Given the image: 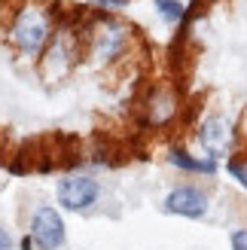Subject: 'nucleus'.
I'll return each instance as SVG.
<instances>
[{"label": "nucleus", "instance_id": "13", "mask_svg": "<svg viewBox=\"0 0 247 250\" xmlns=\"http://www.w3.org/2000/svg\"><path fill=\"white\" fill-rule=\"evenodd\" d=\"M98 3H101V6H110V9H113V6H125L128 0H98Z\"/></svg>", "mask_w": 247, "mask_h": 250}, {"label": "nucleus", "instance_id": "5", "mask_svg": "<svg viewBox=\"0 0 247 250\" xmlns=\"http://www.w3.org/2000/svg\"><path fill=\"white\" fill-rule=\"evenodd\" d=\"M31 238L43 250H58L64 244V223H61L55 208H37L31 220Z\"/></svg>", "mask_w": 247, "mask_h": 250}, {"label": "nucleus", "instance_id": "2", "mask_svg": "<svg viewBox=\"0 0 247 250\" xmlns=\"http://www.w3.org/2000/svg\"><path fill=\"white\" fill-rule=\"evenodd\" d=\"M49 28H52V21L40 6H24L12 21L9 37L24 55H37L49 40Z\"/></svg>", "mask_w": 247, "mask_h": 250}, {"label": "nucleus", "instance_id": "10", "mask_svg": "<svg viewBox=\"0 0 247 250\" xmlns=\"http://www.w3.org/2000/svg\"><path fill=\"white\" fill-rule=\"evenodd\" d=\"M229 174L235 177L241 186H247V162L244 159H229Z\"/></svg>", "mask_w": 247, "mask_h": 250}, {"label": "nucleus", "instance_id": "8", "mask_svg": "<svg viewBox=\"0 0 247 250\" xmlns=\"http://www.w3.org/2000/svg\"><path fill=\"white\" fill-rule=\"evenodd\" d=\"M168 162H171V165H177V168H183V171H192V174H214L217 171V162L214 159H192L189 153H183V149H171Z\"/></svg>", "mask_w": 247, "mask_h": 250}, {"label": "nucleus", "instance_id": "1", "mask_svg": "<svg viewBox=\"0 0 247 250\" xmlns=\"http://www.w3.org/2000/svg\"><path fill=\"white\" fill-rule=\"evenodd\" d=\"M80 34H85V43H89V55L95 61H107L119 58L128 46V28L110 16H98L89 21V28H80Z\"/></svg>", "mask_w": 247, "mask_h": 250}, {"label": "nucleus", "instance_id": "7", "mask_svg": "<svg viewBox=\"0 0 247 250\" xmlns=\"http://www.w3.org/2000/svg\"><path fill=\"white\" fill-rule=\"evenodd\" d=\"M144 110H146V122H150V125H165V122L174 119V113H177V98L171 95L168 89H156Z\"/></svg>", "mask_w": 247, "mask_h": 250}, {"label": "nucleus", "instance_id": "9", "mask_svg": "<svg viewBox=\"0 0 247 250\" xmlns=\"http://www.w3.org/2000/svg\"><path fill=\"white\" fill-rule=\"evenodd\" d=\"M156 9L162 12V19L165 21H183L186 19V6L180 3V0H153Z\"/></svg>", "mask_w": 247, "mask_h": 250}, {"label": "nucleus", "instance_id": "11", "mask_svg": "<svg viewBox=\"0 0 247 250\" xmlns=\"http://www.w3.org/2000/svg\"><path fill=\"white\" fill-rule=\"evenodd\" d=\"M232 250H247V229L232 232Z\"/></svg>", "mask_w": 247, "mask_h": 250}, {"label": "nucleus", "instance_id": "3", "mask_svg": "<svg viewBox=\"0 0 247 250\" xmlns=\"http://www.w3.org/2000/svg\"><path fill=\"white\" fill-rule=\"evenodd\" d=\"M199 144L211 159H220V156L232 153V146H235V128L223 116H207L199 125Z\"/></svg>", "mask_w": 247, "mask_h": 250}, {"label": "nucleus", "instance_id": "12", "mask_svg": "<svg viewBox=\"0 0 247 250\" xmlns=\"http://www.w3.org/2000/svg\"><path fill=\"white\" fill-rule=\"evenodd\" d=\"M12 247V238L6 235V229H0V250H9Z\"/></svg>", "mask_w": 247, "mask_h": 250}, {"label": "nucleus", "instance_id": "6", "mask_svg": "<svg viewBox=\"0 0 247 250\" xmlns=\"http://www.w3.org/2000/svg\"><path fill=\"white\" fill-rule=\"evenodd\" d=\"M165 210H168V214H177V217L199 220V217L207 214V198H205L202 189H195V186H177V189L168 192Z\"/></svg>", "mask_w": 247, "mask_h": 250}, {"label": "nucleus", "instance_id": "4", "mask_svg": "<svg viewBox=\"0 0 247 250\" xmlns=\"http://www.w3.org/2000/svg\"><path fill=\"white\" fill-rule=\"evenodd\" d=\"M98 183L92 177H82V174H70V177L58 180V202L67 210H85L98 202Z\"/></svg>", "mask_w": 247, "mask_h": 250}]
</instances>
